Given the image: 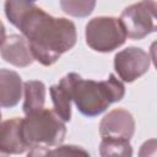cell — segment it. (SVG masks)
<instances>
[{
	"label": "cell",
	"instance_id": "obj_1",
	"mask_svg": "<svg viewBox=\"0 0 157 157\" xmlns=\"http://www.w3.org/2000/svg\"><path fill=\"white\" fill-rule=\"evenodd\" d=\"M27 39L34 60L50 66L77 40L76 26L65 17H54L33 5L15 25Z\"/></svg>",
	"mask_w": 157,
	"mask_h": 157
},
{
	"label": "cell",
	"instance_id": "obj_2",
	"mask_svg": "<svg viewBox=\"0 0 157 157\" xmlns=\"http://www.w3.org/2000/svg\"><path fill=\"white\" fill-rule=\"evenodd\" d=\"M60 81L66 86L78 112L90 118L102 114L112 103L121 101L125 96V86L114 74L103 81H94L69 72Z\"/></svg>",
	"mask_w": 157,
	"mask_h": 157
},
{
	"label": "cell",
	"instance_id": "obj_3",
	"mask_svg": "<svg viewBox=\"0 0 157 157\" xmlns=\"http://www.w3.org/2000/svg\"><path fill=\"white\" fill-rule=\"evenodd\" d=\"M66 135L65 121L52 109L40 108L21 119V136L28 156H43L59 146Z\"/></svg>",
	"mask_w": 157,
	"mask_h": 157
},
{
	"label": "cell",
	"instance_id": "obj_4",
	"mask_svg": "<svg viewBox=\"0 0 157 157\" xmlns=\"http://www.w3.org/2000/svg\"><path fill=\"white\" fill-rule=\"evenodd\" d=\"M87 45L99 53H109L121 47L128 36L118 17L98 16L88 21L85 29Z\"/></svg>",
	"mask_w": 157,
	"mask_h": 157
},
{
	"label": "cell",
	"instance_id": "obj_5",
	"mask_svg": "<svg viewBox=\"0 0 157 157\" xmlns=\"http://www.w3.org/2000/svg\"><path fill=\"white\" fill-rule=\"evenodd\" d=\"M155 0H141L125 7L120 15V21L130 39H142L156 31Z\"/></svg>",
	"mask_w": 157,
	"mask_h": 157
},
{
	"label": "cell",
	"instance_id": "obj_6",
	"mask_svg": "<svg viewBox=\"0 0 157 157\" xmlns=\"http://www.w3.org/2000/svg\"><path fill=\"white\" fill-rule=\"evenodd\" d=\"M151 65L150 55L141 48L128 47L114 56V70L124 82H134L145 75Z\"/></svg>",
	"mask_w": 157,
	"mask_h": 157
},
{
	"label": "cell",
	"instance_id": "obj_7",
	"mask_svg": "<svg viewBox=\"0 0 157 157\" xmlns=\"http://www.w3.org/2000/svg\"><path fill=\"white\" fill-rule=\"evenodd\" d=\"M135 132V120L130 112L117 108L105 114L99 123V135L102 137L130 140Z\"/></svg>",
	"mask_w": 157,
	"mask_h": 157
},
{
	"label": "cell",
	"instance_id": "obj_8",
	"mask_svg": "<svg viewBox=\"0 0 157 157\" xmlns=\"http://www.w3.org/2000/svg\"><path fill=\"white\" fill-rule=\"evenodd\" d=\"M0 54L6 63L17 67L29 66L34 61L27 39L20 34H11L6 37L0 47Z\"/></svg>",
	"mask_w": 157,
	"mask_h": 157
},
{
	"label": "cell",
	"instance_id": "obj_9",
	"mask_svg": "<svg viewBox=\"0 0 157 157\" xmlns=\"http://www.w3.org/2000/svg\"><path fill=\"white\" fill-rule=\"evenodd\" d=\"M21 119L15 117L0 123V153L2 156L20 155L28 150L21 136Z\"/></svg>",
	"mask_w": 157,
	"mask_h": 157
},
{
	"label": "cell",
	"instance_id": "obj_10",
	"mask_svg": "<svg viewBox=\"0 0 157 157\" xmlns=\"http://www.w3.org/2000/svg\"><path fill=\"white\" fill-rule=\"evenodd\" d=\"M23 83L21 76L9 69H0V107L12 108L22 97Z\"/></svg>",
	"mask_w": 157,
	"mask_h": 157
},
{
	"label": "cell",
	"instance_id": "obj_11",
	"mask_svg": "<svg viewBox=\"0 0 157 157\" xmlns=\"http://www.w3.org/2000/svg\"><path fill=\"white\" fill-rule=\"evenodd\" d=\"M23 113L31 114L44 107L45 85L42 81L29 80L23 82Z\"/></svg>",
	"mask_w": 157,
	"mask_h": 157
},
{
	"label": "cell",
	"instance_id": "obj_12",
	"mask_svg": "<svg viewBox=\"0 0 157 157\" xmlns=\"http://www.w3.org/2000/svg\"><path fill=\"white\" fill-rule=\"evenodd\" d=\"M50 97L54 105V112L64 120L70 121L71 119V97L66 88V86L59 81L56 85L49 88Z\"/></svg>",
	"mask_w": 157,
	"mask_h": 157
},
{
	"label": "cell",
	"instance_id": "obj_13",
	"mask_svg": "<svg viewBox=\"0 0 157 157\" xmlns=\"http://www.w3.org/2000/svg\"><path fill=\"white\" fill-rule=\"evenodd\" d=\"M101 156H132V148L130 145V140H120V139H110L102 137L99 145Z\"/></svg>",
	"mask_w": 157,
	"mask_h": 157
},
{
	"label": "cell",
	"instance_id": "obj_14",
	"mask_svg": "<svg viewBox=\"0 0 157 157\" xmlns=\"http://www.w3.org/2000/svg\"><path fill=\"white\" fill-rule=\"evenodd\" d=\"M96 2L97 0H60V7L66 15L82 18L93 12Z\"/></svg>",
	"mask_w": 157,
	"mask_h": 157
},
{
	"label": "cell",
	"instance_id": "obj_15",
	"mask_svg": "<svg viewBox=\"0 0 157 157\" xmlns=\"http://www.w3.org/2000/svg\"><path fill=\"white\" fill-rule=\"evenodd\" d=\"M37 0H6L5 1V15L10 23L13 26L18 20L33 6Z\"/></svg>",
	"mask_w": 157,
	"mask_h": 157
},
{
	"label": "cell",
	"instance_id": "obj_16",
	"mask_svg": "<svg viewBox=\"0 0 157 157\" xmlns=\"http://www.w3.org/2000/svg\"><path fill=\"white\" fill-rule=\"evenodd\" d=\"M47 155H88L87 151H85L83 148L78 147V146H59V147H54V150H49L47 152Z\"/></svg>",
	"mask_w": 157,
	"mask_h": 157
},
{
	"label": "cell",
	"instance_id": "obj_17",
	"mask_svg": "<svg viewBox=\"0 0 157 157\" xmlns=\"http://www.w3.org/2000/svg\"><path fill=\"white\" fill-rule=\"evenodd\" d=\"M5 38H6V29H5L4 23L0 21V47H1V44L4 43Z\"/></svg>",
	"mask_w": 157,
	"mask_h": 157
},
{
	"label": "cell",
	"instance_id": "obj_18",
	"mask_svg": "<svg viewBox=\"0 0 157 157\" xmlns=\"http://www.w3.org/2000/svg\"><path fill=\"white\" fill-rule=\"evenodd\" d=\"M0 120H1V112H0Z\"/></svg>",
	"mask_w": 157,
	"mask_h": 157
},
{
	"label": "cell",
	"instance_id": "obj_19",
	"mask_svg": "<svg viewBox=\"0 0 157 157\" xmlns=\"http://www.w3.org/2000/svg\"><path fill=\"white\" fill-rule=\"evenodd\" d=\"M0 156H2V155H1V153H0Z\"/></svg>",
	"mask_w": 157,
	"mask_h": 157
}]
</instances>
